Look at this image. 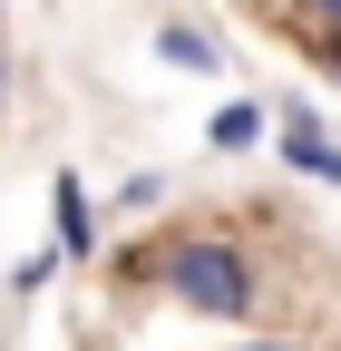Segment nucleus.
<instances>
[{"instance_id":"nucleus-1","label":"nucleus","mask_w":341,"mask_h":351,"mask_svg":"<svg viewBox=\"0 0 341 351\" xmlns=\"http://www.w3.org/2000/svg\"><path fill=\"white\" fill-rule=\"evenodd\" d=\"M147 283H166V293H176L186 313H205V322H244L253 302H264L253 254L225 244V234H176V244H156V274H147Z\"/></svg>"},{"instance_id":"nucleus-2","label":"nucleus","mask_w":341,"mask_h":351,"mask_svg":"<svg viewBox=\"0 0 341 351\" xmlns=\"http://www.w3.org/2000/svg\"><path fill=\"white\" fill-rule=\"evenodd\" d=\"M49 225H59V263H68V254H98V205H88L78 176H59V186H49Z\"/></svg>"},{"instance_id":"nucleus-3","label":"nucleus","mask_w":341,"mask_h":351,"mask_svg":"<svg viewBox=\"0 0 341 351\" xmlns=\"http://www.w3.org/2000/svg\"><path fill=\"white\" fill-rule=\"evenodd\" d=\"M156 59H166V69H215L225 39L205 29V20H166V29H156Z\"/></svg>"},{"instance_id":"nucleus-4","label":"nucleus","mask_w":341,"mask_h":351,"mask_svg":"<svg viewBox=\"0 0 341 351\" xmlns=\"http://www.w3.org/2000/svg\"><path fill=\"white\" fill-rule=\"evenodd\" d=\"M283 156L303 166V176H322V186H341V147H322V137H312V117H303V108L283 117Z\"/></svg>"},{"instance_id":"nucleus-5","label":"nucleus","mask_w":341,"mask_h":351,"mask_svg":"<svg viewBox=\"0 0 341 351\" xmlns=\"http://www.w3.org/2000/svg\"><path fill=\"white\" fill-rule=\"evenodd\" d=\"M264 127H273L264 108H253V98H234V108H215V127H205V137H215L225 156H244V147H264Z\"/></svg>"},{"instance_id":"nucleus-6","label":"nucleus","mask_w":341,"mask_h":351,"mask_svg":"<svg viewBox=\"0 0 341 351\" xmlns=\"http://www.w3.org/2000/svg\"><path fill=\"white\" fill-rule=\"evenodd\" d=\"M59 283V244H39V254H20V274H10V293H49Z\"/></svg>"},{"instance_id":"nucleus-7","label":"nucleus","mask_w":341,"mask_h":351,"mask_svg":"<svg viewBox=\"0 0 341 351\" xmlns=\"http://www.w3.org/2000/svg\"><path fill=\"white\" fill-rule=\"evenodd\" d=\"M312 59L341 78V10H322V29H312Z\"/></svg>"},{"instance_id":"nucleus-8","label":"nucleus","mask_w":341,"mask_h":351,"mask_svg":"<svg viewBox=\"0 0 341 351\" xmlns=\"http://www.w3.org/2000/svg\"><path fill=\"white\" fill-rule=\"evenodd\" d=\"M0 108H10V49H0Z\"/></svg>"},{"instance_id":"nucleus-9","label":"nucleus","mask_w":341,"mask_h":351,"mask_svg":"<svg viewBox=\"0 0 341 351\" xmlns=\"http://www.w3.org/2000/svg\"><path fill=\"white\" fill-rule=\"evenodd\" d=\"M244 351H292V341H244Z\"/></svg>"}]
</instances>
